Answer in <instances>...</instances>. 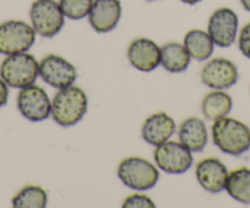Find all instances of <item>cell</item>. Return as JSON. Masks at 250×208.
Masks as SVG:
<instances>
[{"mask_svg":"<svg viewBox=\"0 0 250 208\" xmlns=\"http://www.w3.org/2000/svg\"><path fill=\"white\" fill-rule=\"evenodd\" d=\"M88 100L86 93L76 86L60 88L52 100L50 115L60 126L69 128L83 120L87 112Z\"/></svg>","mask_w":250,"mask_h":208,"instance_id":"obj_1","label":"cell"},{"mask_svg":"<svg viewBox=\"0 0 250 208\" xmlns=\"http://www.w3.org/2000/svg\"><path fill=\"white\" fill-rule=\"evenodd\" d=\"M213 143L226 154L240 155L250 148V128L237 119H217L212 125Z\"/></svg>","mask_w":250,"mask_h":208,"instance_id":"obj_2","label":"cell"},{"mask_svg":"<svg viewBox=\"0 0 250 208\" xmlns=\"http://www.w3.org/2000/svg\"><path fill=\"white\" fill-rule=\"evenodd\" d=\"M40 75V63L28 53L8 56L0 65V76L6 85L14 88H25L33 85Z\"/></svg>","mask_w":250,"mask_h":208,"instance_id":"obj_3","label":"cell"},{"mask_svg":"<svg viewBox=\"0 0 250 208\" xmlns=\"http://www.w3.org/2000/svg\"><path fill=\"white\" fill-rule=\"evenodd\" d=\"M118 178L125 186L136 191H146L157 184L158 169L141 157H128L118 167Z\"/></svg>","mask_w":250,"mask_h":208,"instance_id":"obj_4","label":"cell"},{"mask_svg":"<svg viewBox=\"0 0 250 208\" xmlns=\"http://www.w3.org/2000/svg\"><path fill=\"white\" fill-rule=\"evenodd\" d=\"M36 31L20 20H9L0 25V54L25 53L35 44Z\"/></svg>","mask_w":250,"mask_h":208,"instance_id":"obj_5","label":"cell"},{"mask_svg":"<svg viewBox=\"0 0 250 208\" xmlns=\"http://www.w3.org/2000/svg\"><path fill=\"white\" fill-rule=\"evenodd\" d=\"M64 14L55 0H36L31 5L30 19L36 33L45 38H52L64 26Z\"/></svg>","mask_w":250,"mask_h":208,"instance_id":"obj_6","label":"cell"},{"mask_svg":"<svg viewBox=\"0 0 250 208\" xmlns=\"http://www.w3.org/2000/svg\"><path fill=\"white\" fill-rule=\"evenodd\" d=\"M153 158L161 170L167 174H183L193 166V154L182 142L166 141L157 146L153 152Z\"/></svg>","mask_w":250,"mask_h":208,"instance_id":"obj_7","label":"cell"},{"mask_svg":"<svg viewBox=\"0 0 250 208\" xmlns=\"http://www.w3.org/2000/svg\"><path fill=\"white\" fill-rule=\"evenodd\" d=\"M18 109L23 118L38 123L49 118L52 102L42 87L31 85L21 88L18 95Z\"/></svg>","mask_w":250,"mask_h":208,"instance_id":"obj_8","label":"cell"},{"mask_svg":"<svg viewBox=\"0 0 250 208\" xmlns=\"http://www.w3.org/2000/svg\"><path fill=\"white\" fill-rule=\"evenodd\" d=\"M238 16L232 9L220 8L208 19V33L215 45L228 48L234 43L238 32Z\"/></svg>","mask_w":250,"mask_h":208,"instance_id":"obj_9","label":"cell"},{"mask_svg":"<svg viewBox=\"0 0 250 208\" xmlns=\"http://www.w3.org/2000/svg\"><path fill=\"white\" fill-rule=\"evenodd\" d=\"M40 76L48 85L60 90L74 85L78 77V71L66 59L49 54L40 63Z\"/></svg>","mask_w":250,"mask_h":208,"instance_id":"obj_10","label":"cell"},{"mask_svg":"<svg viewBox=\"0 0 250 208\" xmlns=\"http://www.w3.org/2000/svg\"><path fill=\"white\" fill-rule=\"evenodd\" d=\"M238 69L233 61L225 58H215L206 63L201 70L204 85L213 90H226L238 81Z\"/></svg>","mask_w":250,"mask_h":208,"instance_id":"obj_11","label":"cell"},{"mask_svg":"<svg viewBox=\"0 0 250 208\" xmlns=\"http://www.w3.org/2000/svg\"><path fill=\"white\" fill-rule=\"evenodd\" d=\"M228 170L225 164L215 157H208L196 164L195 175L204 190L218 193L226 189Z\"/></svg>","mask_w":250,"mask_h":208,"instance_id":"obj_12","label":"cell"},{"mask_svg":"<svg viewBox=\"0 0 250 208\" xmlns=\"http://www.w3.org/2000/svg\"><path fill=\"white\" fill-rule=\"evenodd\" d=\"M120 16V0H93L88 14V22L96 32L107 33L117 27Z\"/></svg>","mask_w":250,"mask_h":208,"instance_id":"obj_13","label":"cell"},{"mask_svg":"<svg viewBox=\"0 0 250 208\" xmlns=\"http://www.w3.org/2000/svg\"><path fill=\"white\" fill-rule=\"evenodd\" d=\"M128 59L135 69L150 73L161 64V48L152 39L138 38L129 45Z\"/></svg>","mask_w":250,"mask_h":208,"instance_id":"obj_14","label":"cell"},{"mask_svg":"<svg viewBox=\"0 0 250 208\" xmlns=\"http://www.w3.org/2000/svg\"><path fill=\"white\" fill-rule=\"evenodd\" d=\"M175 132V123L166 113H155L148 116L141 128V136L151 146H160L169 140Z\"/></svg>","mask_w":250,"mask_h":208,"instance_id":"obj_15","label":"cell"},{"mask_svg":"<svg viewBox=\"0 0 250 208\" xmlns=\"http://www.w3.org/2000/svg\"><path fill=\"white\" fill-rule=\"evenodd\" d=\"M179 141L191 152H203L208 143V129L201 119L188 118L180 125L178 131Z\"/></svg>","mask_w":250,"mask_h":208,"instance_id":"obj_16","label":"cell"},{"mask_svg":"<svg viewBox=\"0 0 250 208\" xmlns=\"http://www.w3.org/2000/svg\"><path fill=\"white\" fill-rule=\"evenodd\" d=\"M233 100L228 93L222 90H216L208 93L201 103V111L208 120H217L225 118L230 113Z\"/></svg>","mask_w":250,"mask_h":208,"instance_id":"obj_17","label":"cell"},{"mask_svg":"<svg viewBox=\"0 0 250 208\" xmlns=\"http://www.w3.org/2000/svg\"><path fill=\"white\" fill-rule=\"evenodd\" d=\"M184 47L191 58L204 61L213 54L215 43L205 31L190 30L184 37Z\"/></svg>","mask_w":250,"mask_h":208,"instance_id":"obj_18","label":"cell"},{"mask_svg":"<svg viewBox=\"0 0 250 208\" xmlns=\"http://www.w3.org/2000/svg\"><path fill=\"white\" fill-rule=\"evenodd\" d=\"M191 57L179 43H167L161 48V65L168 73H183L190 64Z\"/></svg>","mask_w":250,"mask_h":208,"instance_id":"obj_19","label":"cell"},{"mask_svg":"<svg viewBox=\"0 0 250 208\" xmlns=\"http://www.w3.org/2000/svg\"><path fill=\"white\" fill-rule=\"evenodd\" d=\"M226 191L233 200L250 205V169L242 167L228 174Z\"/></svg>","mask_w":250,"mask_h":208,"instance_id":"obj_20","label":"cell"},{"mask_svg":"<svg viewBox=\"0 0 250 208\" xmlns=\"http://www.w3.org/2000/svg\"><path fill=\"white\" fill-rule=\"evenodd\" d=\"M47 203V192L36 185L25 186L13 198V206L15 208H44Z\"/></svg>","mask_w":250,"mask_h":208,"instance_id":"obj_21","label":"cell"},{"mask_svg":"<svg viewBox=\"0 0 250 208\" xmlns=\"http://www.w3.org/2000/svg\"><path fill=\"white\" fill-rule=\"evenodd\" d=\"M93 0H59L64 16L70 20H81L90 14Z\"/></svg>","mask_w":250,"mask_h":208,"instance_id":"obj_22","label":"cell"},{"mask_svg":"<svg viewBox=\"0 0 250 208\" xmlns=\"http://www.w3.org/2000/svg\"><path fill=\"white\" fill-rule=\"evenodd\" d=\"M124 208H155L156 205L150 197L141 193H134L128 196L123 203Z\"/></svg>","mask_w":250,"mask_h":208,"instance_id":"obj_23","label":"cell"},{"mask_svg":"<svg viewBox=\"0 0 250 208\" xmlns=\"http://www.w3.org/2000/svg\"><path fill=\"white\" fill-rule=\"evenodd\" d=\"M238 47L245 58L250 59V22L242 28L238 38Z\"/></svg>","mask_w":250,"mask_h":208,"instance_id":"obj_24","label":"cell"},{"mask_svg":"<svg viewBox=\"0 0 250 208\" xmlns=\"http://www.w3.org/2000/svg\"><path fill=\"white\" fill-rule=\"evenodd\" d=\"M9 98V88L5 81L0 77V108L4 107L8 103Z\"/></svg>","mask_w":250,"mask_h":208,"instance_id":"obj_25","label":"cell"},{"mask_svg":"<svg viewBox=\"0 0 250 208\" xmlns=\"http://www.w3.org/2000/svg\"><path fill=\"white\" fill-rule=\"evenodd\" d=\"M243 8L250 13V0H239Z\"/></svg>","mask_w":250,"mask_h":208,"instance_id":"obj_26","label":"cell"},{"mask_svg":"<svg viewBox=\"0 0 250 208\" xmlns=\"http://www.w3.org/2000/svg\"><path fill=\"white\" fill-rule=\"evenodd\" d=\"M180 1L184 4H188V5H195V4L200 3L201 0H180Z\"/></svg>","mask_w":250,"mask_h":208,"instance_id":"obj_27","label":"cell"},{"mask_svg":"<svg viewBox=\"0 0 250 208\" xmlns=\"http://www.w3.org/2000/svg\"><path fill=\"white\" fill-rule=\"evenodd\" d=\"M147 1H155V0H147Z\"/></svg>","mask_w":250,"mask_h":208,"instance_id":"obj_28","label":"cell"}]
</instances>
